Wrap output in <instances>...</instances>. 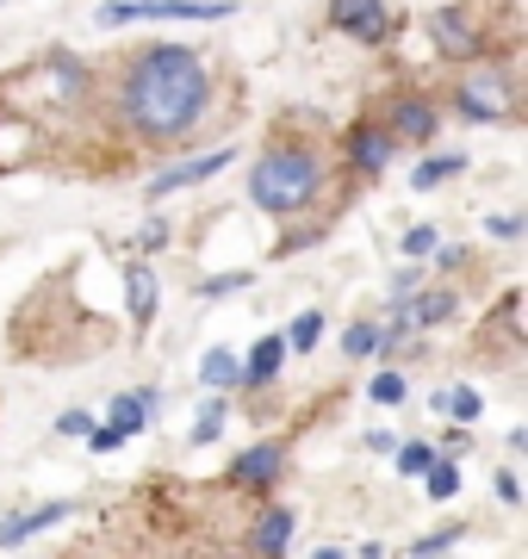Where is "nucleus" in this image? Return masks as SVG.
Masks as SVG:
<instances>
[{
  "label": "nucleus",
  "instance_id": "nucleus-1",
  "mask_svg": "<svg viewBox=\"0 0 528 559\" xmlns=\"http://www.w3.org/2000/svg\"><path fill=\"white\" fill-rule=\"evenodd\" d=\"M112 112L143 143H181L212 112V69L187 44H149L137 62H124L112 87Z\"/></svg>",
  "mask_w": 528,
  "mask_h": 559
},
{
  "label": "nucleus",
  "instance_id": "nucleus-2",
  "mask_svg": "<svg viewBox=\"0 0 528 559\" xmlns=\"http://www.w3.org/2000/svg\"><path fill=\"white\" fill-rule=\"evenodd\" d=\"M324 193V156L311 143H274L249 168V205L274 212V218H299Z\"/></svg>",
  "mask_w": 528,
  "mask_h": 559
},
{
  "label": "nucleus",
  "instance_id": "nucleus-3",
  "mask_svg": "<svg viewBox=\"0 0 528 559\" xmlns=\"http://www.w3.org/2000/svg\"><path fill=\"white\" fill-rule=\"evenodd\" d=\"M230 0H106L94 20L100 25H137V20H230Z\"/></svg>",
  "mask_w": 528,
  "mask_h": 559
},
{
  "label": "nucleus",
  "instance_id": "nucleus-4",
  "mask_svg": "<svg viewBox=\"0 0 528 559\" xmlns=\"http://www.w3.org/2000/svg\"><path fill=\"white\" fill-rule=\"evenodd\" d=\"M454 100H460L467 119H509V112H516V87H509V75L497 62H479V69L454 87Z\"/></svg>",
  "mask_w": 528,
  "mask_h": 559
},
{
  "label": "nucleus",
  "instance_id": "nucleus-5",
  "mask_svg": "<svg viewBox=\"0 0 528 559\" xmlns=\"http://www.w3.org/2000/svg\"><path fill=\"white\" fill-rule=\"evenodd\" d=\"M429 44L454 62H485V32H479L467 7H435L429 13Z\"/></svg>",
  "mask_w": 528,
  "mask_h": 559
},
{
  "label": "nucleus",
  "instance_id": "nucleus-6",
  "mask_svg": "<svg viewBox=\"0 0 528 559\" xmlns=\"http://www.w3.org/2000/svg\"><path fill=\"white\" fill-rule=\"evenodd\" d=\"M324 20H329V32H343V38H355V44H386L392 7L386 0H329Z\"/></svg>",
  "mask_w": 528,
  "mask_h": 559
},
{
  "label": "nucleus",
  "instance_id": "nucleus-7",
  "mask_svg": "<svg viewBox=\"0 0 528 559\" xmlns=\"http://www.w3.org/2000/svg\"><path fill=\"white\" fill-rule=\"evenodd\" d=\"M230 143H218V150H205V156H187L175 162V168H163V175L149 180V200H168V193H181V187H200V180H212L218 168H230Z\"/></svg>",
  "mask_w": 528,
  "mask_h": 559
},
{
  "label": "nucleus",
  "instance_id": "nucleus-8",
  "mask_svg": "<svg viewBox=\"0 0 528 559\" xmlns=\"http://www.w3.org/2000/svg\"><path fill=\"white\" fill-rule=\"evenodd\" d=\"M280 473H286L280 441H255V448L230 460V485H243V491H267V485H280Z\"/></svg>",
  "mask_w": 528,
  "mask_h": 559
},
{
  "label": "nucleus",
  "instance_id": "nucleus-9",
  "mask_svg": "<svg viewBox=\"0 0 528 559\" xmlns=\"http://www.w3.org/2000/svg\"><path fill=\"white\" fill-rule=\"evenodd\" d=\"M348 168H355V175H386L392 168V150H398V143H392V131L386 124H355V131H348Z\"/></svg>",
  "mask_w": 528,
  "mask_h": 559
},
{
  "label": "nucleus",
  "instance_id": "nucleus-10",
  "mask_svg": "<svg viewBox=\"0 0 528 559\" xmlns=\"http://www.w3.org/2000/svg\"><path fill=\"white\" fill-rule=\"evenodd\" d=\"M386 131H392V143H429L435 131H442V112H435L423 94H398V100H392Z\"/></svg>",
  "mask_w": 528,
  "mask_h": 559
},
{
  "label": "nucleus",
  "instance_id": "nucleus-11",
  "mask_svg": "<svg viewBox=\"0 0 528 559\" xmlns=\"http://www.w3.org/2000/svg\"><path fill=\"white\" fill-rule=\"evenodd\" d=\"M62 516H75V498H50V503H38V510H20V516L0 522V547H25L32 535L57 528Z\"/></svg>",
  "mask_w": 528,
  "mask_h": 559
},
{
  "label": "nucleus",
  "instance_id": "nucleus-12",
  "mask_svg": "<svg viewBox=\"0 0 528 559\" xmlns=\"http://www.w3.org/2000/svg\"><path fill=\"white\" fill-rule=\"evenodd\" d=\"M286 540H292V510H286V503H274V510H262V522H255L249 547H255V559H286Z\"/></svg>",
  "mask_w": 528,
  "mask_h": 559
},
{
  "label": "nucleus",
  "instance_id": "nucleus-13",
  "mask_svg": "<svg viewBox=\"0 0 528 559\" xmlns=\"http://www.w3.org/2000/svg\"><path fill=\"white\" fill-rule=\"evenodd\" d=\"M280 360H286V336H262V342H255V355H249V367H243V380H237V385H249V392H267V385L280 380Z\"/></svg>",
  "mask_w": 528,
  "mask_h": 559
},
{
  "label": "nucleus",
  "instance_id": "nucleus-14",
  "mask_svg": "<svg viewBox=\"0 0 528 559\" xmlns=\"http://www.w3.org/2000/svg\"><path fill=\"white\" fill-rule=\"evenodd\" d=\"M124 299H131V323L149 330V318H156V274H149V261L124 267Z\"/></svg>",
  "mask_w": 528,
  "mask_h": 559
},
{
  "label": "nucleus",
  "instance_id": "nucleus-15",
  "mask_svg": "<svg viewBox=\"0 0 528 559\" xmlns=\"http://www.w3.org/2000/svg\"><path fill=\"white\" fill-rule=\"evenodd\" d=\"M149 417H156V392H119L112 399V429H124V436H137Z\"/></svg>",
  "mask_w": 528,
  "mask_h": 559
},
{
  "label": "nucleus",
  "instance_id": "nucleus-16",
  "mask_svg": "<svg viewBox=\"0 0 528 559\" xmlns=\"http://www.w3.org/2000/svg\"><path fill=\"white\" fill-rule=\"evenodd\" d=\"M405 311H410V330L447 323V318H454V293H447V286H435V293H417V299H405Z\"/></svg>",
  "mask_w": 528,
  "mask_h": 559
},
{
  "label": "nucleus",
  "instance_id": "nucleus-17",
  "mask_svg": "<svg viewBox=\"0 0 528 559\" xmlns=\"http://www.w3.org/2000/svg\"><path fill=\"white\" fill-rule=\"evenodd\" d=\"M200 380L212 385V392H230V385L243 380V360L230 355V348H205L200 355Z\"/></svg>",
  "mask_w": 528,
  "mask_h": 559
},
{
  "label": "nucleus",
  "instance_id": "nucleus-18",
  "mask_svg": "<svg viewBox=\"0 0 528 559\" xmlns=\"http://www.w3.org/2000/svg\"><path fill=\"white\" fill-rule=\"evenodd\" d=\"M429 404H435V411H447L454 423H479V417H485V399H479L472 385H447V392H435Z\"/></svg>",
  "mask_w": 528,
  "mask_h": 559
},
{
  "label": "nucleus",
  "instance_id": "nucleus-19",
  "mask_svg": "<svg viewBox=\"0 0 528 559\" xmlns=\"http://www.w3.org/2000/svg\"><path fill=\"white\" fill-rule=\"evenodd\" d=\"M343 355L348 360H367V355H386V330L373 318H361V323H348V336H343Z\"/></svg>",
  "mask_w": 528,
  "mask_h": 559
},
{
  "label": "nucleus",
  "instance_id": "nucleus-20",
  "mask_svg": "<svg viewBox=\"0 0 528 559\" xmlns=\"http://www.w3.org/2000/svg\"><path fill=\"white\" fill-rule=\"evenodd\" d=\"M460 168H467V156H423L417 168H410V187H417V193H429V187H442V180H454Z\"/></svg>",
  "mask_w": 528,
  "mask_h": 559
},
{
  "label": "nucleus",
  "instance_id": "nucleus-21",
  "mask_svg": "<svg viewBox=\"0 0 528 559\" xmlns=\"http://www.w3.org/2000/svg\"><path fill=\"white\" fill-rule=\"evenodd\" d=\"M423 491H429L435 503H447L454 491H460V466H454L447 454H435V460H429V473H423Z\"/></svg>",
  "mask_w": 528,
  "mask_h": 559
},
{
  "label": "nucleus",
  "instance_id": "nucleus-22",
  "mask_svg": "<svg viewBox=\"0 0 528 559\" xmlns=\"http://www.w3.org/2000/svg\"><path fill=\"white\" fill-rule=\"evenodd\" d=\"M317 336H324V311H299V318H292V330H286V348H292V355H311V348H317Z\"/></svg>",
  "mask_w": 528,
  "mask_h": 559
},
{
  "label": "nucleus",
  "instance_id": "nucleus-23",
  "mask_svg": "<svg viewBox=\"0 0 528 559\" xmlns=\"http://www.w3.org/2000/svg\"><path fill=\"white\" fill-rule=\"evenodd\" d=\"M224 417H230V399H205L200 423H193V448H212V441H218V429H224Z\"/></svg>",
  "mask_w": 528,
  "mask_h": 559
},
{
  "label": "nucleus",
  "instance_id": "nucleus-24",
  "mask_svg": "<svg viewBox=\"0 0 528 559\" xmlns=\"http://www.w3.org/2000/svg\"><path fill=\"white\" fill-rule=\"evenodd\" d=\"M392 454H398V473H405V479H423L429 460H435V448H429V441H398Z\"/></svg>",
  "mask_w": 528,
  "mask_h": 559
},
{
  "label": "nucleus",
  "instance_id": "nucleus-25",
  "mask_svg": "<svg viewBox=\"0 0 528 559\" xmlns=\"http://www.w3.org/2000/svg\"><path fill=\"white\" fill-rule=\"evenodd\" d=\"M435 249H442V230H435V224H417V230H405V255H410V261H429Z\"/></svg>",
  "mask_w": 528,
  "mask_h": 559
},
{
  "label": "nucleus",
  "instance_id": "nucleus-26",
  "mask_svg": "<svg viewBox=\"0 0 528 559\" xmlns=\"http://www.w3.org/2000/svg\"><path fill=\"white\" fill-rule=\"evenodd\" d=\"M367 399L373 404H405V373H373V385H367Z\"/></svg>",
  "mask_w": 528,
  "mask_h": 559
},
{
  "label": "nucleus",
  "instance_id": "nucleus-27",
  "mask_svg": "<svg viewBox=\"0 0 528 559\" xmlns=\"http://www.w3.org/2000/svg\"><path fill=\"white\" fill-rule=\"evenodd\" d=\"M249 280H255L249 267H237V274H212V280L200 286V299H224V293H243Z\"/></svg>",
  "mask_w": 528,
  "mask_h": 559
},
{
  "label": "nucleus",
  "instance_id": "nucleus-28",
  "mask_svg": "<svg viewBox=\"0 0 528 559\" xmlns=\"http://www.w3.org/2000/svg\"><path fill=\"white\" fill-rule=\"evenodd\" d=\"M454 540H460V528H442V535H423L417 547H410V559H442L447 547H454Z\"/></svg>",
  "mask_w": 528,
  "mask_h": 559
},
{
  "label": "nucleus",
  "instance_id": "nucleus-29",
  "mask_svg": "<svg viewBox=\"0 0 528 559\" xmlns=\"http://www.w3.org/2000/svg\"><path fill=\"white\" fill-rule=\"evenodd\" d=\"M87 441H94V454H119V448H124V441H131V436H124V429H112V423H106V429H87Z\"/></svg>",
  "mask_w": 528,
  "mask_h": 559
},
{
  "label": "nucleus",
  "instance_id": "nucleus-30",
  "mask_svg": "<svg viewBox=\"0 0 528 559\" xmlns=\"http://www.w3.org/2000/svg\"><path fill=\"white\" fill-rule=\"evenodd\" d=\"M163 242H168V224H163V218H149V224H143V237H137V249H143V255H156Z\"/></svg>",
  "mask_w": 528,
  "mask_h": 559
},
{
  "label": "nucleus",
  "instance_id": "nucleus-31",
  "mask_svg": "<svg viewBox=\"0 0 528 559\" xmlns=\"http://www.w3.org/2000/svg\"><path fill=\"white\" fill-rule=\"evenodd\" d=\"M87 429H94L87 411H62V417H57V436H87Z\"/></svg>",
  "mask_w": 528,
  "mask_h": 559
},
{
  "label": "nucleus",
  "instance_id": "nucleus-32",
  "mask_svg": "<svg viewBox=\"0 0 528 559\" xmlns=\"http://www.w3.org/2000/svg\"><path fill=\"white\" fill-rule=\"evenodd\" d=\"M491 485H497V498H504V503H523V485H516V473H497Z\"/></svg>",
  "mask_w": 528,
  "mask_h": 559
},
{
  "label": "nucleus",
  "instance_id": "nucleus-33",
  "mask_svg": "<svg viewBox=\"0 0 528 559\" xmlns=\"http://www.w3.org/2000/svg\"><path fill=\"white\" fill-rule=\"evenodd\" d=\"M361 448H373V454H392V448H398V436H386V429H373V436H367Z\"/></svg>",
  "mask_w": 528,
  "mask_h": 559
},
{
  "label": "nucleus",
  "instance_id": "nucleus-34",
  "mask_svg": "<svg viewBox=\"0 0 528 559\" xmlns=\"http://www.w3.org/2000/svg\"><path fill=\"white\" fill-rule=\"evenodd\" d=\"M491 237H523V218H491Z\"/></svg>",
  "mask_w": 528,
  "mask_h": 559
},
{
  "label": "nucleus",
  "instance_id": "nucleus-35",
  "mask_svg": "<svg viewBox=\"0 0 528 559\" xmlns=\"http://www.w3.org/2000/svg\"><path fill=\"white\" fill-rule=\"evenodd\" d=\"M361 559H386V547H380V540H367V547H361Z\"/></svg>",
  "mask_w": 528,
  "mask_h": 559
},
{
  "label": "nucleus",
  "instance_id": "nucleus-36",
  "mask_svg": "<svg viewBox=\"0 0 528 559\" xmlns=\"http://www.w3.org/2000/svg\"><path fill=\"white\" fill-rule=\"evenodd\" d=\"M311 559H348V554H343V547H317Z\"/></svg>",
  "mask_w": 528,
  "mask_h": 559
}]
</instances>
